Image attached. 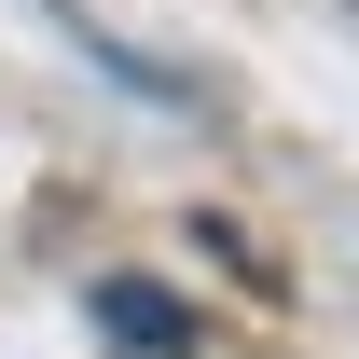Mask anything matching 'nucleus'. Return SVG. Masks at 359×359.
Returning <instances> with one entry per match:
<instances>
[{
  "label": "nucleus",
  "mask_w": 359,
  "mask_h": 359,
  "mask_svg": "<svg viewBox=\"0 0 359 359\" xmlns=\"http://www.w3.org/2000/svg\"><path fill=\"white\" fill-rule=\"evenodd\" d=\"M83 318H97V346H125V359H194V346H208V318L180 304L166 276H97Z\"/></svg>",
  "instance_id": "obj_1"
},
{
  "label": "nucleus",
  "mask_w": 359,
  "mask_h": 359,
  "mask_svg": "<svg viewBox=\"0 0 359 359\" xmlns=\"http://www.w3.org/2000/svg\"><path fill=\"white\" fill-rule=\"evenodd\" d=\"M346 14H359V0H346Z\"/></svg>",
  "instance_id": "obj_2"
}]
</instances>
